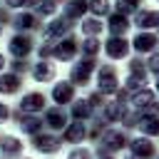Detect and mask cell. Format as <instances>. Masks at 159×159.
<instances>
[{
	"label": "cell",
	"instance_id": "6da1fadb",
	"mask_svg": "<svg viewBox=\"0 0 159 159\" xmlns=\"http://www.w3.org/2000/svg\"><path fill=\"white\" fill-rule=\"evenodd\" d=\"M40 107H42V97L40 94H27L22 99V109H27V112L30 109H40Z\"/></svg>",
	"mask_w": 159,
	"mask_h": 159
},
{
	"label": "cell",
	"instance_id": "7a4b0ae2",
	"mask_svg": "<svg viewBox=\"0 0 159 159\" xmlns=\"http://www.w3.org/2000/svg\"><path fill=\"white\" fill-rule=\"evenodd\" d=\"M35 147H37L40 152H55V149H57V142H55L52 137H45V139H40V142H35Z\"/></svg>",
	"mask_w": 159,
	"mask_h": 159
},
{
	"label": "cell",
	"instance_id": "5b68a950",
	"mask_svg": "<svg viewBox=\"0 0 159 159\" xmlns=\"http://www.w3.org/2000/svg\"><path fill=\"white\" fill-rule=\"evenodd\" d=\"M70 159H89V157H87V152H82V149H80V152H72V154H70Z\"/></svg>",
	"mask_w": 159,
	"mask_h": 159
},
{
	"label": "cell",
	"instance_id": "3957f363",
	"mask_svg": "<svg viewBox=\"0 0 159 159\" xmlns=\"http://www.w3.org/2000/svg\"><path fill=\"white\" fill-rule=\"evenodd\" d=\"M17 84H20V82H17ZM17 84H15V77H5L2 84H0V89H2V92H12Z\"/></svg>",
	"mask_w": 159,
	"mask_h": 159
},
{
	"label": "cell",
	"instance_id": "8992f818",
	"mask_svg": "<svg viewBox=\"0 0 159 159\" xmlns=\"http://www.w3.org/2000/svg\"><path fill=\"white\" fill-rule=\"evenodd\" d=\"M5 117H7V109H5V104H0V122H5Z\"/></svg>",
	"mask_w": 159,
	"mask_h": 159
},
{
	"label": "cell",
	"instance_id": "277c9868",
	"mask_svg": "<svg viewBox=\"0 0 159 159\" xmlns=\"http://www.w3.org/2000/svg\"><path fill=\"white\" fill-rule=\"evenodd\" d=\"M70 97V87H55V99H67Z\"/></svg>",
	"mask_w": 159,
	"mask_h": 159
}]
</instances>
